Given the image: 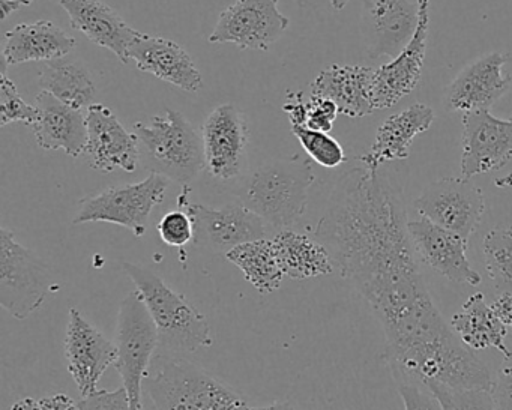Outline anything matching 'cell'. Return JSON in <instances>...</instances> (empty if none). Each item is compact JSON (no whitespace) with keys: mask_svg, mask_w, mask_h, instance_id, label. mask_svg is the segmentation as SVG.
<instances>
[{"mask_svg":"<svg viewBox=\"0 0 512 410\" xmlns=\"http://www.w3.org/2000/svg\"><path fill=\"white\" fill-rule=\"evenodd\" d=\"M404 178L388 164L340 176L314 238L370 304L386 358L413 376L452 388L491 389L487 365L461 343L434 304L410 241Z\"/></svg>","mask_w":512,"mask_h":410,"instance_id":"cell-1","label":"cell"},{"mask_svg":"<svg viewBox=\"0 0 512 410\" xmlns=\"http://www.w3.org/2000/svg\"><path fill=\"white\" fill-rule=\"evenodd\" d=\"M244 398L178 353H155L143 380V410H245Z\"/></svg>","mask_w":512,"mask_h":410,"instance_id":"cell-2","label":"cell"},{"mask_svg":"<svg viewBox=\"0 0 512 410\" xmlns=\"http://www.w3.org/2000/svg\"><path fill=\"white\" fill-rule=\"evenodd\" d=\"M314 181L310 161L293 155L254 170L239 185L236 196L268 226L292 229L305 214Z\"/></svg>","mask_w":512,"mask_h":410,"instance_id":"cell-3","label":"cell"},{"mask_svg":"<svg viewBox=\"0 0 512 410\" xmlns=\"http://www.w3.org/2000/svg\"><path fill=\"white\" fill-rule=\"evenodd\" d=\"M122 268L145 299L160 335L161 349L172 353H193L211 346V326L205 314L200 313L181 293L167 286L166 281L151 269L130 262H125Z\"/></svg>","mask_w":512,"mask_h":410,"instance_id":"cell-4","label":"cell"},{"mask_svg":"<svg viewBox=\"0 0 512 410\" xmlns=\"http://www.w3.org/2000/svg\"><path fill=\"white\" fill-rule=\"evenodd\" d=\"M140 158L151 173L188 185L205 170L202 136L182 113L167 110L148 122H136Z\"/></svg>","mask_w":512,"mask_h":410,"instance_id":"cell-5","label":"cell"},{"mask_svg":"<svg viewBox=\"0 0 512 410\" xmlns=\"http://www.w3.org/2000/svg\"><path fill=\"white\" fill-rule=\"evenodd\" d=\"M116 370L130 395L133 410H143V380L160 346L154 319L139 290L125 296L119 307L115 332Z\"/></svg>","mask_w":512,"mask_h":410,"instance_id":"cell-6","label":"cell"},{"mask_svg":"<svg viewBox=\"0 0 512 410\" xmlns=\"http://www.w3.org/2000/svg\"><path fill=\"white\" fill-rule=\"evenodd\" d=\"M167 187L169 179L166 176L151 173L137 184L106 188L80 200L73 224H118L142 238L148 230L152 211L163 203Z\"/></svg>","mask_w":512,"mask_h":410,"instance_id":"cell-7","label":"cell"},{"mask_svg":"<svg viewBox=\"0 0 512 410\" xmlns=\"http://www.w3.org/2000/svg\"><path fill=\"white\" fill-rule=\"evenodd\" d=\"M52 287L50 268L16 241L13 232L0 229V305L16 319H28L46 301Z\"/></svg>","mask_w":512,"mask_h":410,"instance_id":"cell-8","label":"cell"},{"mask_svg":"<svg viewBox=\"0 0 512 410\" xmlns=\"http://www.w3.org/2000/svg\"><path fill=\"white\" fill-rule=\"evenodd\" d=\"M413 206L422 218L455 233L466 242L478 230L487 209L481 188L464 176L431 182Z\"/></svg>","mask_w":512,"mask_h":410,"instance_id":"cell-9","label":"cell"},{"mask_svg":"<svg viewBox=\"0 0 512 410\" xmlns=\"http://www.w3.org/2000/svg\"><path fill=\"white\" fill-rule=\"evenodd\" d=\"M187 194L188 185H185V193L179 196L178 203L179 208H184L193 220L197 245H206L215 253L227 254L239 245L266 239L268 224L242 203L212 208L188 202Z\"/></svg>","mask_w":512,"mask_h":410,"instance_id":"cell-10","label":"cell"},{"mask_svg":"<svg viewBox=\"0 0 512 410\" xmlns=\"http://www.w3.org/2000/svg\"><path fill=\"white\" fill-rule=\"evenodd\" d=\"M280 0H236L221 13L209 43L235 44L242 50H268L289 28Z\"/></svg>","mask_w":512,"mask_h":410,"instance_id":"cell-11","label":"cell"},{"mask_svg":"<svg viewBox=\"0 0 512 410\" xmlns=\"http://www.w3.org/2000/svg\"><path fill=\"white\" fill-rule=\"evenodd\" d=\"M461 176L472 179L503 169L512 158V118L491 115L490 109L463 113Z\"/></svg>","mask_w":512,"mask_h":410,"instance_id":"cell-12","label":"cell"},{"mask_svg":"<svg viewBox=\"0 0 512 410\" xmlns=\"http://www.w3.org/2000/svg\"><path fill=\"white\" fill-rule=\"evenodd\" d=\"M248 136L244 113L235 104L217 107L202 125L206 172L220 181H230L241 175Z\"/></svg>","mask_w":512,"mask_h":410,"instance_id":"cell-13","label":"cell"},{"mask_svg":"<svg viewBox=\"0 0 512 410\" xmlns=\"http://www.w3.org/2000/svg\"><path fill=\"white\" fill-rule=\"evenodd\" d=\"M418 28L406 49L388 64L376 68L371 98L374 110L391 109L418 86L427 53L430 0H416Z\"/></svg>","mask_w":512,"mask_h":410,"instance_id":"cell-14","label":"cell"},{"mask_svg":"<svg viewBox=\"0 0 512 410\" xmlns=\"http://www.w3.org/2000/svg\"><path fill=\"white\" fill-rule=\"evenodd\" d=\"M64 347L68 371L80 395L94 394L103 374L112 365L115 367L118 359L116 344L107 340L77 308H71Z\"/></svg>","mask_w":512,"mask_h":410,"instance_id":"cell-15","label":"cell"},{"mask_svg":"<svg viewBox=\"0 0 512 410\" xmlns=\"http://www.w3.org/2000/svg\"><path fill=\"white\" fill-rule=\"evenodd\" d=\"M88 143L85 154L89 166L98 172H136L140 163V143L136 133H130L118 116L104 106L94 104L86 113Z\"/></svg>","mask_w":512,"mask_h":410,"instance_id":"cell-16","label":"cell"},{"mask_svg":"<svg viewBox=\"0 0 512 410\" xmlns=\"http://www.w3.org/2000/svg\"><path fill=\"white\" fill-rule=\"evenodd\" d=\"M509 61V53L493 52L467 65L446 89L445 109L463 113L490 109L511 89L512 74H503Z\"/></svg>","mask_w":512,"mask_h":410,"instance_id":"cell-17","label":"cell"},{"mask_svg":"<svg viewBox=\"0 0 512 410\" xmlns=\"http://www.w3.org/2000/svg\"><path fill=\"white\" fill-rule=\"evenodd\" d=\"M407 229H409L410 241L415 248L416 256L434 272L452 283L467 284V286L481 284V275L473 269L467 259L466 251L469 242L431 223L427 218L409 220Z\"/></svg>","mask_w":512,"mask_h":410,"instance_id":"cell-18","label":"cell"},{"mask_svg":"<svg viewBox=\"0 0 512 410\" xmlns=\"http://www.w3.org/2000/svg\"><path fill=\"white\" fill-rule=\"evenodd\" d=\"M364 35L371 59H395L418 28V5L410 0H364Z\"/></svg>","mask_w":512,"mask_h":410,"instance_id":"cell-19","label":"cell"},{"mask_svg":"<svg viewBox=\"0 0 512 410\" xmlns=\"http://www.w3.org/2000/svg\"><path fill=\"white\" fill-rule=\"evenodd\" d=\"M128 61L142 73H149L185 92H199L202 74L184 47L167 38L137 35L128 47Z\"/></svg>","mask_w":512,"mask_h":410,"instance_id":"cell-20","label":"cell"},{"mask_svg":"<svg viewBox=\"0 0 512 410\" xmlns=\"http://www.w3.org/2000/svg\"><path fill=\"white\" fill-rule=\"evenodd\" d=\"M61 7L67 11L71 26L82 32L86 38L115 53L122 64H128V47L137 35L112 7L101 0H59Z\"/></svg>","mask_w":512,"mask_h":410,"instance_id":"cell-21","label":"cell"},{"mask_svg":"<svg viewBox=\"0 0 512 410\" xmlns=\"http://www.w3.org/2000/svg\"><path fill=\"white\" fill-rule=\"evenodd\" d=\"M434 110L427 104L416 103L386 119L374 137L373 146L362 155V166L376 172L385 164L403 161L409 157L413 140L430 130Z\"/></svg>","mask_w":512,"mask_h":410,"instance_id":"cell-22","label":"cell"},{"mask_svg":"<svg viewBox=\"0 0 512 410\" xmlns=\"http://www.w3.org/2000/svg\"><path fill=\"white\" fill-rule=\"evenodd\" d=\"M35 106L40 116L32 130L40 148L64 151L73 158L85 154L88 127L82 110L67 106L47 91L38 94Z\"/></svg>","mask_w":512,"mask_h":410,"instance_id":"cell-23","label":"cell"},{"mask_svg":"<svg viewBox=\"0 0 512 410\" xmlns=\"http://www.w3.org/2000/svg\"><path fill=\"white\" fill-rule=\"evenodd\" d=\"M374 73L376 68L362 65H332L311 83V95L331 100L340 115L364 118L376 112L371 98Z\"/></svg>","mask_w":512,"mask_h":410,"instance_id":"cell-24","label":"cell"},{"mask_svg":"<svg viewBox=\"0 0 512 410\" xmlns=\"http://www.w3.org/2000/svg\"><path fill=\"white\" fill-rule=\"evenodd\" d=\"M76 38L49 20L23 23L5 35L4 70L26 62H50L67 58L76 49Z\"/></svg>","mask_w":512,"mask_h":410,"instance_id":"cell-25","label":"cell"},{"mask_svg":"<svg viewBox=\"0 0 512 410\" xmlns=\"http://www.w3.org/2000/svg\"><path fill=\"white\" fill-rule=\"evenodd\" d=\"M451 328L470 350L496 349L503 356L511 353L505 343L506 326L487 304L484 293L467 298L461 310L452 316Z\"/></svg>","mask_w":512,"mask_h":410,"instance_id":"cell-26","label":"cell"},{"mask_svg":"<svg viewBox=\"0 0 512 410\" xmlns=\"http://www.w3.org/2000/svg\"><path fill=\"white\" fill-rule=\"evenodd\" d=\"M272 242L277 250L278 262L284 277L308 280L334 271V260L328 248L316 238L286 229L280 230L272 238Z\"/></svg>","mask_w":512,"mask_h":410,"instance_id":"cell-27","label":"cell"},{"mask_svg":"<svg viewBox=\"0 0 512 410\" xmlns=\"http://www.w3.org/2000/svg\"><path fill=\"white\" fill-rule=\"evenodd\" d=\"M40 86L76 110L94 106L97 86L88 68L79 61L62 58L47 62L40 73Z\"/></svg>","mask_w":512,"mask_h":410,"instance_id":"cell-28","label":"cell"},{"mask_svg":"<svg viewBox=\"0 0 512 410\" xmlns=\"http://www.w3.org/2000/svg\"><path fill=\"white\" fill-rule=\"evenodd\" d=\"M226 259L241 269L245 280L262 295H271L283 283L284 274L272 239L239 245L226 254Z\"/></svg>","mask_w":512,"mask_h":410,"instance_id":"cell-29","label":"cell"},{"mask_svg":"<svg viewBox=\"0 0 512 410\" xmlns=\"http://www.w3.org/2000/svg\"><path fill=\"white\" fill-rule=\"evenodd\" d=\"M482 253L494 289L512 295V230H490L482 241Z\"/></svg>","mask_w":512,"mask_h":410,"instance_id":"cell-30","label":"cell"},{"mask_svg":"<svg viewBox=\"0 0 512 410\" xmlns=\"http://www.w3.org/2000/svg\"><path fill=\"white\" fill-rule=\"evenodd\" d=\"M442 410H497L491 389L452 388L434 380H425Z\"/></svg>","mask_w":512,"mask_h":410,"instance_id":"cell-31","label":"cell"},{"mask_svg":"<svg viewBox=\"0 0 512 410\" xmlns=\"http://www.w3.org/2000/svg\"><path fill=\"white\" fill-rule=\"evenodd\" d=\"M292 133L301 143L311 160L326 169H335L346 163L343 146L323 131L311 130L307 127H292Z\"/></svg>","mask_w":512,"mask_h":410,"instance_id":"cell-32","label":"cell"},{"mask_svg":"<svg viewBox=\"0 0 512 410\" xmlns=\"http://www.w3.org/2000/svg\"><path fill=\"white\" fill-rule=\"evenodd\" d=\"M37 106H31L20 97L17 86L7 76V70L0 74V127H7L11 122H25L29 127L37 124Z\"/></svg>","mask_w":512,"mask_h":410,"instance_id":"cell-33","label":"cell"},{"mask_svg":"<svg viewBox=\"0 0 512 410\" xmlns=\"http://www.w3.org/2000/svg\"><path fill=\"white\" fill-rule=\"evenodd\" d=\"M391 371L404 410H442L433 392L421 379L398 365L391 364Z\"/></svg>","mask_w":512,"mask_h":410,"instance_id":"cell-34","label":"cell"},{"mask_svg":"<svg viewBox=\"0 0 512 410\" xmlns=\"http://www.w3.org/2000/svg\"><path fill=\"white\" fill-rule=\"evenodd\" d=\"M158 235L169 247L182 248L194 241V224L187 211H172L158 223Z\"/></svg>","mask_w":512,"mask_h":410,"instance_id":"cell-35","label":"cell"},{"mask_svg":"<svg viewBox=\"0 0 512 410\" xmlns=\"http://www.w3.org/2000/svg\"><path fill=\"white\" fill-rule=\"evenodd\" d=\"M77 407L79 410H133L130 395L124 385L115 391L98 389L94 394L80 398Z\"/></svg>","mask_w":512,"mask_h":410,"instance_id":"cell-36","label":"cell"},{"mask_svg":"<svg viewBox=\"0 0 512 410\" xmlns=\"http://www.w3.org/2000/svg\"><path fill=\"white\" fill-rule=\"evenodd\" d=\"M338 115H340L338 107L331 100L311 95L310 100H307V122H305V127L329 133L334 127Z\"/></svg>","mask_w":512,"mask_h":410,"instance_id":"cell-37","label":"cell"},{"mask_svg":"<svg viewBox=\"0 0 512 410\" xmlns=\"http://www.w3.org/2000/svg\"><path fill=\"white\" fill-rule=\"evenodd\" d=\"M491 395L497 410H512V352L503 356L502 365L493 377Z\"/></svg>","mask_w":512,"mask_h":410,"instance_id":"cell-38","label":"cell"},{"mask_svg":"<svg viewBox=\"0 0 512 410\" xmlns=\"http://www.w3.org/2000/svg\"><path fill=\"white\" fill-rule=\"evenodd\" d=\"M283 110L289 115L292 127H305V122H307V100H304L302 92L287 95Z\"/></svg>","mask_w":512,"mask_h":410,"instance_id":"cell-39","label":"cell"},{"mask_svg":"<svg viewBox=\"0 0 512 410\" xmlns=\"http://www.w3.org/2000/svg\"><path fill=\"white\" fill-rule=\"evenodd\" d=\"M41 410H79L73 398L67 394H55L41 398Z\"/></svg>","mask_w":512,"mask_h":410,"instance_id":"cell-40","label":"cell"},{"mask_svg":"<svg viewBox=\"0 0 512 410\" xmlns=\"http://www.w3.org/2000/svg\"><path fill=\"white\" fill-rule=\"evenodd\" d=\"M494 313L499 317L500 322L506 326V328L512 329V295L509 293H503L496 301L491 304Z\"/></svg>","mask_w":512,"mask_h":410,"instance_id":"cell-41","label":"cell"},{"mask_svg":"<svg viewBox=\"0 0 512 410\" xmlns=\"http://www.w3.org/2000/svg\"><path fill=\"white\" fill-rule=\"evenodd\" d=\"M35 0H0V13H2V20H7L11 14L22 8L29 7Z\"/></svg>","mask_w":512,"mask_h":410,"instance_id":"cell-42","label":"cell"},{"mask_svg":"<svg viewBox=\"0 0 512 410\" xmlns=\"http://www.w3.org/2000/svg\"><path fill=\"white\" fill-rule=\"evenodd\" d=\"M11 410H41L40 401L31 397L22 398L13 404Z\"/></svg>","mask_w":512,"mask_h":410,"instance_id":"cell-43","label":"cell"},{"mask_svg":"<svg viewBox=\"0 0 512 410\" xmlns=\"http://www.w3.org/2000/svg\"><path fill=\"white\" fill-rule=\"evenodd\" d=\"M245 410H295L292 403L289 401H275V403L269 404V406L263 407H245Z\"/></svg>","mask_w":512,"mask_h":410,"instance_id":"cell-44","label":"cell"},{"mask_svg":"<svg viewBox=\"0 0 512 410\" xmlns=\"http://www.w3.org/2000/svg\"><path fill=\"white\" fill-rule=\"evenodd\" d=\"M349 2L350 0H329V4H331L332 10L335 11L344 10Z\"/></svg>","mask_w":512,"mask_h":410,"instance_id":"cell-45","label":"cell"}]
</instances>
